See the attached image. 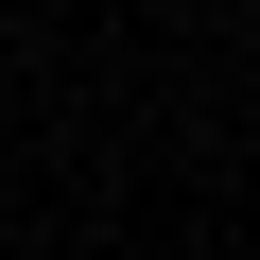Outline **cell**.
Listing matches in <instances>:
<instances>
[]
</instances>
